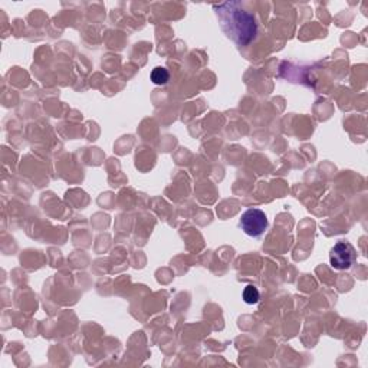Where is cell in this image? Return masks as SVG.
I'll list each match as a JSON object with an SVG mask.
<instances>
[{"mask_svg":"<svg viewBox=\"0 0 368 368\" xmlns=\"http://www.w3.org/2000/svg\"><path fill=\"white\" fill-rule=\"evenodd\" d=\"M356 262V250L347 242H338L331 249L329 254V263L337 271L349 269Z\"/></svg>","mask_w":368,"mask_h":368,"instance_id":"3","label":"cell"},{"mask_svg":"<svg viewBox=\"0 0 368 368\" xmlns=\"http://www.w3.org/2000/svg\"><path fill=\"white\" fill-rule=\"evenodd\" d=\"M226 5L230 9L232 16L222 6H219V9L222 12H226L225 18H230V21L233 22L230 25V32L235 33L233 37L236 38V41L239 43H247L250 39L255 38V35H256V23L254 21V18L249 13H246L245 10H239V9L233 10V3H226Z\"/></svg>","mask_w":368,"mask_h":368,"instance_id":"1","label":"cell"},{"mask_svg":"<svg viewBox=\"0 0 368 368\" xmlns=\"http://www.w3.org/2000/svg\"><path fill=\"white\" fill-rule=\"evenodd\" d=\"M241 227L247 236L259 238L267 229V217L260 209H249L241 217Z\"/></svg>","mask_w":368,"mask_h":368,"instance_id":"2","label":"cell"},{"mask_svg":"<svg viewBox=\"0 0 368 368\" xmlns=\"http://www.w3.org/2000/svg\"><path fill=\"white\" fill-rule=\"evenodd\" d=\"M170 74L165 68H161V66H157V68L153 70L152 72V81L156 83V85H164V83L169 82Z\"/></svg>","mask_w":368,"mask_h":368,"instance_id":"5","label":"cell"},{"mask_svg":"<svg viewBox=\"0 0 368 368\" xmlns=\"http://www.w3.org/2000/svg\"><path fill=\"white\" fill-rule=\"evenodd\" d=\"M260 299V294L258 291V288L252 287V285H247L245 289H243V300L246 304L249 305H254V304H258Z\"/></svg>","mask_w":368,"mask_h":368,"instance_id":"4","label":"cell"}]
</instances>
